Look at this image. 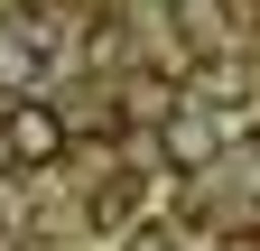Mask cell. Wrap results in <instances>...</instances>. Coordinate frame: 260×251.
I'll return each instance as SVG.
<instances>
[{
    "label": "cell",
    "mask_w": 260,
    "mask_h": 251,
    "mask_svg": "<svg viewBox=\"0 0 260 251\" xmlns=\"http://www.w3.org/2000/svg\"><path fill=\"white\" fill-rule=\"evenodd\" d=\"M65 149H75V121H65L56 103L19 93V103L0 112V159H10V168H28V177H38V168H56V159H65Z\"/></svg>",
    "instance_id": "1"
},
{
    "label": "cell",
    "mask_w": 260,
    "mask_h": 251,
    "mask_svg": "<svg viewBox=\"0 0 260 251\" xmlns=\"http://www.w3.org/2000/svg\"><path fill=\"white\" fill-rule=\"evenodd\" d=\"M214 149H223V121H205V112H168L158 121V159H168L177 177H205Z\"/></svg>",
    "instance_id": "2"
},
{
    "label": "cell",
    "mask_w": 260,
    "mask_h": 251,
    "mask_svg": "<svg viewBox=\"0 0 260 251\" xmlns=\"http://www.w3.org/2000/svg\"><path fill=\"white\" fill-rule=\"evenodd\" d=\"M130 205H140V177H112L103 196H93V224H130Z\"/></svg>",
    "instance_id": "3"
},
{
    "label": "cell",
    "mask_w": 260,
    "mask_h": 251,
    "mask_svg": "<svg viewBox=\"0 0 260 251\" xmlns=\"http://www.w3.org/2000/svg\"><path fill=\"white\" fill-rule=\"evenodd\" d=\"M121 251H186V242H177V233H168V224H140V233H130V242H121Z\"/></svg>",
    "instance_id": "4"
},
{
    "label": "cell",
    "mask_w": 260,
    "mask_h": 251,
    "mask_svg": "<svg viewBox=\"0 0 260 251\" xmlns=\"http://www.w3.org/2000/svg\"><path fill=\"white\" fill-rule=\"evenodd\" d=\"M0 251H10V233H0Z\"/></svg>",
    "instance_id": "5"
}]
</instances>
